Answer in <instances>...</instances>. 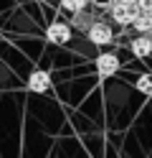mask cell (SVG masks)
<instances>
[{
    "label": "cell",
    "mask_w": 152,
    "mask_h": 158,
    "mask_svg": "<svg viewBox=\"0 0 152 158\" xmlns=\"http://www.w3.org/2000/svg\"><path fill=\"white\" fill-rule=\"evenodd\" d=\"M38 3H46V0H38Z\"/></svg>",
    "instance_id": "obj_13"
},
{
    "label": "cell",
    "mask_w": 152,
    "mask_h": 158,
    "mask_svg": "<svg viewBox=\"0 0 152 158\" xmlns=\"http://www.w3.org/2000/svg\"><path fill=\"white\" fill-rule=\"evenodd\" d=\"M129 51L137 59H147L152 54V33H137L129 44Z\"/></svg>",
    "instance_id": "obj_6"
},
{
    "label": "cell",
    "mask_w": 152,
    "mask_h": 158,
    "mask_svg": "<svg viewBox=\"0 0 152 158\" xmlns=\"http://www.w3.org/2000/svg\"><path fill=\"white\" fill-rule=\"evenodd\" d=\"M94 69L101 79H109L119 72V56L117 54H99L96 61H94Z\"/></svg>",
    "instance_id": "obj_4"
},
{
    "label": "cell",
    "mask_w": 152,
    "mask_h": 158,
    "mask_svg": "<svg viewBox=\"0 0 152 158\" xmlns=\"http://www.w3.org/2000/svg\"><path fill=\"white\" fill-rule=\"evenodd\" d=\"M119 3H124V5H134V8H137V5H139V0H119Z\"/></svg>",
    "instance_id": "obj_12"
},
{
    "label": "cell",
    "mask_w": 152,
    "mask_h": 158,
    "mask_svg": "<svg viewBox=\"0 0 152 158\" xmlns=\"http://www.w3.org/2000/svg\"><path fill=\"white\" fill-rule=\"evenodd\" d=\"M139 10H152V0H139Z\"/></svg>",
    "instance_id": "obj_11"
},
{
    "label": "cell",
    "mask_w": 152,
    "mask_h": 158,
    "mask_svg": "<svg viewBox=\"0 0 152 158\" xmlns=\"http://www.w3.org/2000/svg\"><path fill=\"white\" fill-rule=\"evenodd\" d=\"M25 87L33 94H43V92L51 89V74L46 69H33V72L28 74V79H25Z\"/></svg>",
    "instance_id": "obj_5"
},
{
    "label": "cell",
    "mask_w": 152,
    "mask_h": 158,
    "mask_svg": "<svg viewBox=\"0 0 152 158\" xmlns=\"http://www.w3.org/2000/svg\"><path fill=\"white\" fill-rule=\"evenodd\" d=\"M132 26L137 28V33H152V10H139Z\"/></svg>",
    "instance_id": "obj_7"
},
{
    "label": "cell",
    "mask_w": 152,
    "mask_h": 158,
    "mask_svg": "<svg viewBox=\"0 0 152 158\" xmlns=\"http://www.w3.org/2000/svg\"><path fill=\"white\" fill-rule=\"evenodd\" d=\"M109 13H111V21H114L117 26H132L134 18H137V13H139V8L124 5V3H119V0H114L111 8H109Z\"/></svg>",
    "instance_id": "obj_2"
},
{
    "label": "cell",
    "mask_w": 152,
    "mask_h": 158,
    "mask_svg": "<svg viewBox=\"0 0 152 158\" xmlns=\"http://www.w3.org/2000/svg\"><path fill=\"white\" fill-rule=\"evenodd\" d=\"M134 89L145 97H152V74H142L137 82H134Z\"/></svg>",
    "instance_id": "obj_8"
},
{
    "label": "cell",
    "mask_w": 152,
    "mask_h": 158,
    "mask_svg": "<svg viewBox=\"0 0 152 158\" xmlns=\"http://www.w3.org/2000/svg\"><path fill=\"white\" fill-rule=\"evenodd\" d=\"M86 38L94 46H109L114 41V31H111V26L104 23V21H94L89 28H86Z\"/></svg>",
    "instance_id": "obj_1"
},
{
    "label": "cell",
    "mask_w": 152,
    "mask_h": 158,
    "mask_svg": "<svg viewBox=\"0 0 152 158\" xmlns=\"http://www.w3.org/2000/svg\"><path fill=\"white\" fill-rule=\"evenodd\" d=\"M86 5H89V0H61V8H64V10H68L71 15L86 10Z\"/></svg>",
    "instance_id": "obj_9"
},
{
    "label": "cell",
    "mask_w": 152,
    "mask_h": 158,
    "mask_svg": "<svg viewBox=\"0 0 152 158\" xmlns=\"http://www.w3.org/2000/svg\"><path fill=\"white\" fill-rule=\"evenodd\" d=\"M91 5H96V8H111V3L114 0H89Z\"/></svg>",
    "instance_id": "obj_10"
},
{
    "label": "cell",
    "mask_w": 152,
    "mask_h": 158,
    "mask_svg": "<svg viewBox=\"0 0 152 158\" xmlns=\"http://www.w3.org/2000/svg\"><path fill=\"white\" fill-rule=\"evenodd\" d=\"M46 38H48V44H53V46H64V44L71 41V26L64 23V21H53L46 28Z\"/></svg>",
    "instance_id": "obj_3"
}]
</instances>
